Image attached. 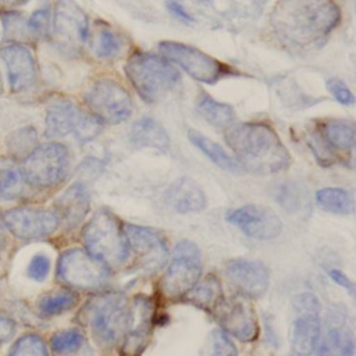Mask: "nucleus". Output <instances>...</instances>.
<instances>
[{
	"mask_svg": "<svg viewBox=\"0 0 356 356\" xmlns=\"http://www.w3.org/2000/svg\"><path fill=\"white\" fill-rule=\"evenodd\" d=\"M339 22L341 8L335 0H278L268 15L275 38L295 49L324 42Z\"/></svg>",
	"mask_w": 356,
	"mask_h": 356,
	"instance_id": "nucleus-1",
	"label": "nucleus"
},
{
	"mask_svg": "<svg viewBox=\"0 0 356 356\" xmlns=\"http://www.w3.org/2000/svg\"><path fill=\"white\" fill-rule=\"evenodd\" d=\"M224 139L243 171L268 175L280 172L291 164L288 149L268 124H232L225 129Z\"/></svg>",
	"mask_w": 356,
	"mask_h": 356,
	"instance_id": "nucleus-2",
	"label": "nucleus"
},
{
	"mask_svg": "<svg viewBox=\"0 0 356 356\" xmlns=\"http://www.w3.org/2000/svg\"><path fill=\"white\" fill-rule=\"evenodd\" d=\"M124 72L140 99L149 104L163 100L181 81L172 63L152 51H134L125 61Z\"/></svg>",
	"mask_w": 356,
	"mask_h": 356,
	"instance_id": "nucleus-3",
	"label": "nucleus"
},
{
	"mask_svg": "<svg viewBox=\"0 0 356 356\" xmlns=\"http://www.w3.org/2000/svg\"><path fill=\"white\" fill-rule=\"evenodd\" d=\"M129 303L122 292H100L79 312V321L88 325L93 338L104 348L117 345L125 331Z\"/></svg>",
	"mask_w": 356,
	"mask_h": 356,
	"instance_id": "nucleus-4",
	"label": "nucleus"
},
{
	"mask_svg": "<svg viewBox=\"0 0 356 356\" xmlns=\"http://www.w3.org/2000/svg\"><path fill=\"white\" fill-rule=\"evenodd\" d=\"M82 241L85 250L108 268L122 266L131 253L124 227L106 209L96 211L83 227Z\"/></svg>",
	"mask_w": 356,
	"mask_h": 356,
	"instance_id": "nucleus-5",
	"label": "nucleus"
},
{
	"mask_svg": "<svg viewBox=\"0 0 356 356\" xmlns=\"http://www.w3.org/2000/svg\"><path fill=\"white\" fill-rule=\"evenodd\" d=\"M21 172L26 185L49 189L64 181L70 168V150L61 142L38 145L22 161Z\"/></svg>",
	"mask_w": 356,
	"mask_h": 356,
	"instance_id": "nucleus-6",
	"label": "nucleus"
},
{
	"mask_svg": "<svg viewBox=\"0 0 356 356\" xmlns=\"http://www.w3.org/2000/svg\"><path fill=\"white\" fill-rule=\"evenodd\" d=\"M89 113L106 124L127 121L134 110L129 92L117 79L100 76L92 81L82 95Z\"/></svg>",
	"mask_w": 356,
	"mask_h": 356,
	"instance_id": "nucleus-7",
	"label": "nucleus"
},
{
	"mask_svg": "<svg viewBox=\"0 0 356 356\" xmlns=\"http://www.w3.org/2000/svg\"><path fill=\"white\" fill-rule=\"evenodd\" d=\"M159 51L165 60L181 67L186 74L200 83L216 85L222 78L236 75L235 70H232L229 65L199 50L197 47L182 42L161 40L159 43Z\"/></svg>",
	"mask_w": 356,
	"mask_h": 356,
	"instance_id": "nucleus-8",
	"label": "nucleus"
},
{
	"mask_svg": "<svg viewBox=\"0 0 356 356\" xmlns=\"http://www.w3.org/2000/svg\"><path fill=\"white\" fill-rule=\"evenodd\" d=\"M57 278L74 289L96 291L107 284L110 268L86 250L72 248L61 253L57 263Z\"/></svg>",
	"mask_w": 356,
	"mask_h": 356,
	"instance_id": "nucleus-9",
	"label": "nucleus"
},
{
	"mask_svg": "<svg viewBox=\"0 0 356 356\" xmlns=\"http://www.w3.org/2000/svg\"><path fill=\"white\" fill-rule=\"evenodd\" d=\"M202 275L200 250L188 239L179 241L174 250L165 274L161 278V291L168 299H181Z\"/></svg>",
	"mask_w": 356,
	"mask_h": 356,
	"instance_id": "nucleus-10",
	"label": "nucleus"
},
{
	"mask_svg": "<svg viewBox=\"0 0 356 356\" xmlns=\"http://www.w3.org/2000/svg\"><path fill=\"white\" fill-rule=\"evenodd\" d=\"M295 313L292 325V352L295 356H313L321 338V305L316 295L303 292L292 299Z\"/></svg>",
	"mask_w": 356,
	"mask_h": 356,
	"instance_id": "nucleus-11",
	"label": "nucleus"
},
{
	"mask_svg": "<svg viewBox=\"0 0 356 356\" xmlns=\"http://www.w3.org/2000/svg\"><path fill=\"white\" fill-rule=\"evenodd\" d=\"M210 313L225 334L242 342H250L257 338V317L248 298L239 293L222 295Z\"/></svg>",
	"mask_w": 356,
	"mask_h": 356,
	"instance_id": "nucleus-12",
	"label": "nucleus"
},
{
	"mask_svg": "<svg viewBox=\"0 0 356 356\" xmlns=\"http://www.w3.org/2000/svg\"><path fill=\"white\" fill-rule=\"evenodd\" d=\"M51 33L64 51H79L89 38V19L75 0H56Z\"/></svg>",
	"mask_w": 356,
	"mask_h": 356,
	"instance_id": "nucleus-13",
	"label": "nucleus"
},
{
	"mask_svg": "<svg viewBox=\"0 0 356 356\" xmlns=\"http://www.w3.org/2000/svg\"><path fill=\"white\" fill-rule=\"evenodd\" d=\"M124 232L129 252L134 253L136 267L146 275L157 273L167 261V243L164 236L153 228L127 224Z\"/></svg>",
	"mask_w": 356,
	"mask_h": 356,
	"instance_id": "nucleus-14",
	"label": "nucleus"
},
{
	"mask_svg": "<svg viewBox=\"0 0 356 356\" xmlns=\"http://www.w3.org/2000/svg\"><path fill=\"white\" fill-rule=\"evenodd\" d=\"M156 305L146 295L135 296L129 303L127 327L121 338V356H139L150 338L154 324Z\"/></svg>",
	"mask_w": 356,
	"mask_h": 356,
	"instance_id": "nucleus-15",
	"label": "nucleus"
},
{
	"mask_svg": "<svg viewBox=\"0 0 356 356\" xmlns=\"http://www.w3.org/2000/svg\"><path fill=\"white\" fill-rule=\"evenodd\" d=\"M3 221L14 236L25 241L46 238L58 227V218L53 210L33 206L13 207L4 213Z\"/></svg>",
	"mask_w": 356,
	"mask_h": 356,
	"instance_id": "nucleus-16",
	"label": "nucleus"
},
{
	"mask_svg": "<svg viewBox=\"0 0 356 356\" xmlns=\"http://www.w3.org/2000/svg\"><path fill=\"white\" fill-rule=\"evenodd\" d=\"M225 218L245 235L257 241H270L282 232V221L278 214L263 204L241 206L228 211Z\"/></svg>",
	"mask_w": 356,
	"mask_h": 356,
	"instance_id": "nucleus-17",
	"label": "nucleus"
},
{
	"mask_svg": "<svg viewBox=\"0 0 356 356\" xmlns=\"http://www.w3.org/2000/svg\"><path fill=\"white\" fill-rule=\"evenodd\" d=\"M224 273L236 293L248 299H257L268 289V268L259 260L232 259L225 264Z\"/></svg>",
	"mask_w": 356,
	"mask_h": 356,
	"instance_id": "nucleus-18",
	"label": "nucleus"
},
{
	"mask_svg": "<svg viewBox=\"0 0 356 356\" xmlns=\"http://www.w3.org/2000/svg\"><path fill=\"white\" fill-rule=\"evenodd\" d=\"M13 93H24L38 82V65L32 50L22 43H10L0 49Z\"/></svg>",
	"mask_w": 356,
	"mask_h": 356,
	"instance_id": "nucleus-19",
	"label": "nucleus"
},
{
	"mask_svg": "<svg viewBox=\"0 0 356 356\" xmlns=\"http://www.w3.org/2000/svg\"><path fill=\"white\" fill-rule=\"evenodd\" d=\"M355 339L342 307H331L327 316V330L313 356H353Z\"/></svg>",
	"mask_w": 356,
	"mask_h": 356,
	"instance_id": "nucleus-20",
	"label": "nucleus"
},
{
	"mask_svg": "<svg viewBox=\"0 0 356 356\" xmlns=\"http://www.w3.org/2000/svg\"><path fill=\"white\" fill-rule=\"evenodd\" d=\"M79 106L67 97H57L46 108L44 135L47 139H60L74 134L82 114Z\"/></svg>",
	"mask_w": 356,
	"mask_h": 356,
	"instance_id": "nucleus-21",
	"label": "nucleus"
},
{
	"mask_svg": "<svg viewBox=\"0 0 356 356\" xmlns=\"http://www.w3.org/2000/svg\"><path fill=\"white\" fill-rule=\"evenodd\" d=\"M90 206L89 191L85 184L76 182L68 186L54 202V213L58 224L72 229L78 227L86 217Z\"/></svg>",
	"mask_w": 356,
	"mask_h": 356,
	"instance_id": "nucleus-22",
	"label": "nucleus"
},
{
	"mask_svg": "<svg viewBox=\"0 0 356 356\" xmlns=\"http://www.w3.org/2000/svg\"><path fill=\"white\" fill-rule=\"evenodd\" d=\"M167 203L178 213H197L206 207V195L193 179L188 177L174 181L165 192Z\"/></svg>",
	"mask_w": 356,
	"mask_h": 356,
	"instance_id": "nucleus-23",
	"label": "nucleus"
},
{
	"mask_svg": "<svg viewBox=\"0 0 356 356\" xmlns=\"http://www.w3.org/2000/svg\"><path fill=\"white\" fill-rule=\"evenodd\" d=\"M129 140L135 147L154 149L161 153H165L170 149V136L167 131L152 117H142L132 124Z\"/></svg>",
	"mask_w": 356,
	"mask_h": 356,
	"instance_id": "nucleus-24",
	"label": "nucleus"
},
{
	"mask_svg": "<svg viewBox=\"0 0 356 356\" xmlns=\"http://www.w3.org/2000/svg\"><path fill=\"white\" fill-rule=\"evenodd\" d=\"M186 135H188V139L191 140V143L193 146H196L210 161H213L221 170H225V171L234 172V174H239L243 171L242 167L239 165V163L235 160V157H232L229 153H227L222 149V146H220L213 139L207 138L206 135L200 134L199 131H196L193 128H189Z\"/></svg>",
	"mask_w": 356,
	"mask_h": 356,
	"instance_id": "nucleus-25",
	"label": "nucleus"
},
{
	"mask_svg": "<svg viewBox=\"0 0 356 356\" xmlns=\"http://www.w3.org/2000/svg\"><path fill=\"white\" fill-rule=\"evenodd\" d=\"M196 110L200 117L217 129H227L235 122L234 108L222 102L216 100L210 95L202 92L196 102Z\"/></svg>",
	"mask_w": 356,
	"mask_h": 356,
	"instance_id": "nucleus-26",
	"label": "nucleus"
},
{
	"mask_svg": "<svg viewBox=\"0 0 356 356\" xmlns=\"http://www.w3.org/2000/svg\"><path fill=\"white\" fill-rule=\"evenodd\" d=\"M222 298V286L214 274H209L202 281L199 280L181 299L202 310L211 312L216 303Z\"/></svg>",
	"mask_w": 356,
	"mask_h": 356,
	"instance_id": "nucleus-27",
	"label": "nucleus"
},
{
	"mask_svg": "<svg viewBox=\"0 0 356 356\" xmlns=\"http://www.w3.org/2000/svg\"><path fill=\"white\" fill-rule=\"evenodd\" d=\"M320 135L335 150L350 152L355 145V125L349 120H327L321 125Z\"/></svg>",
	"mask_w": 356,
	"mask_h": 356,
	"instance_id": "nucleus-28",
	"label": "nucleus"
},
{
	"mask_svg": "<svg viewBox=\"0 0 356 356\" xmlns=\"http://www.w3.org/2000/svg\"><path fill=\"white\" fill-rule=\"evenodd\" d=\"M317 204L332 214L348 216L353 211V196L343 188H323L316 192Z\"/></svg>",
	"mask_w": 356,
	"mask_h": 356,
	"instance_id": "nucleus-29",
	"label": "nucleus"
},
{
	"mask_svg": "<svg viewBox=\"0 0 356 356\" xmlns=\"http://www.w3.org/2000/svg\"><path fill=\"white\" fill-rule=\"evenodd\" d=\"M21 168L11 159L0 160V200L17 199L25 186Z\"/></svg>",
	"mask_w": 356,
	"mask_h": 356,
	"instance_id": "nucleus-30",
	"label": "nucleus"
},
{
	"mask_svg": "<svg viewBox=\"0 0 356 356\" xmlns=\"http://www.w3.org/2000/svg\"><path fill=\"white\" fill-rule=\"evenodd\" d=\"M38 132L33 127H22L6 138V149L11 160H24L38 146Z\"/></svg>",
	"mask_w": 356,
	"mask_h": 356,
	"instance_id": "nucleus-31",
	"label": "nucleus"
},
{
	"mask_svg": "<svg viewBox=\"0 0 356 356\" xmlns=\"http://www.w3.org/2000/svg\"><path fill=\"white\" fill-rule=\"evenodd\" d=\"M78 303V295L74 291L63 289L46 293L38 302V309L43 316H58L71 310Z\"/></svg>",
	"mask_w": 356,
	"mask_h": 356,
	"instance_id": "nucleus-32",
	"label": "nucleus"
},
{
	"mask_svg": "<svg viewBox=\"0 0 356 356\" xmlns=\"http://www.w3.org/2000/svg\"><path fill=\"white\" fill-rule=\"evenodd\" d=\"M121 49L122 39L115 31L108 26H100L96 29L92 42V50L97 58H114L121 53Z\"/></svg>",
	"mask_w": 356,
	"mask_h": 356,
	"instance_id": "nucleus-33",
	"label": "nucleus"
},
{
	"mask_svg": "<svg viewBox=\"0 0 356 356\" xmlns=\"http://www.w3.org/2000/svg\"><path fill=\"white\" fill-rule=\"evenodd\" d=\"M238 349L222 330L210 332L200 356H236Z\"/></svg>",
	"mask_w": 356,
	"mask_h": 356,
	"instance_id": "nucleus-34",
	"label": "nucleus"
},
{
	"mask_svg": "<svg viewBox=\"0 0 356 356\" xmlns=\"http://www.w3.org/2000/svg\"><path fill=\"white\" fill-rule=\"evenodd\" d=\"M7 356H49V352L40 335L25 334L14 342Z\"/></svg>",
	"mask_w": 356,
	"mask_h": 356,
	"instance_id": "nucleus-35",
	"label": "nucleus"
},
{
	"mask_svg": "<svg viewBox=\"0 0 356 356\" xmlns=\"http://www.w3.org/2000/svg\"><path fill=\"white\" fill-rule=\"evenodd\" d=\"M28 32L39 39L44 40L51 36V10L49 6H43L35 10L26 21Z\"/></svg>",
	"mask_w": 356,
	"mask_h": 356,
	"instance_id": "nucleus-36",
	"label": "nucleus"
},
{
	"mask_svg": "<svg viewBox=\"0 0 356 356\" xmlns=\"http://www.w3.org/2000/svg\"><path fill=\"white\" fill-rule=\"evenodd\" d=\"M82 343H83V334L76 328L56 332L50 339L51 349L58 355L72 353L78 350L82 346Z\"/></svg>",
	"mask_w": 356,
	"mask_h": 356,
	"instance_id": "nucleus-37",
	"label": "nucleus"
},
{
	"mask_svg": "<svg viewBox=\"0 0 356 356\" xmlns=\"http://www.w3.org/2000/svg\"><path fill=\"white\" fill-rule=\"evenodd\" d=\"M102 124L103 122L99 118H96L93 114L85 111L82 114L75 131H74V135L82 143L90 142L92 139H95L100 134Z\"/></svg>",
	"mask_w": 356,
	"mask_h": 356,
	"instance_id": "nucleus-38",
	"label": "nucleus"
},
{
	"mask_svg": "<svg viewBox=\"0 0 356 356\" xmlns=\"http://www.w3.org/2000/svg\"><path fill=\"white\" fill-rule=\"evenodd\" d=\"M49 271H50V259L43 253L35 254L31 259L28 268H26L28 277L38 282L46 280V277L49 275Z\"/></svg>",
	"mask_w": 356,
	"mask_h": 356,
	"instance_id": "nucleus-39",
	"label": "nucleus"
},
{
	"mask_svg": "<svg viewBox=\"0 0 356 356\" xmlns=\"http://www.w3.org/2000/svg\"><path fill=\"white\" fill-rule=\"evenodd\" d=\"M327 89L338 103H341L343 106L355 104V96H353L352 90L341 79H337V78L328 79Z\"/></svg>",
	"mask_w": 356,
	"mask_h": 356,
	"instance_id": "nucleus-40",
	"label": "nucleus"
},
{
	"mask_svg": "<svg viewBox=\"0 0 356 356\" xmlns=\"http://www.w3.org/2000/svg\"><path fill=\"white\" fill-rule=\"evenodd\" d=\"M310 147L313 153L316 154L317 160L321 161V164H330L332 161L331 159V147L325 143L323 136L320 134H313L310 136Z\"/></svg>",
	"mask_w": 356,
	"mask_h": 356,
	"instance_id": "nucleus-41",
	"label": "nucleus"
},
{
	"mask_svg": "<svg viewBox=\"0 0 356 356\" xmlns=\"http://www.w3.org/2000/svg\"><path fill=\"white\" fill-rule=\"evenodd\" d=\"M328 275L331 277V280L338 284L339 286L345 288L350 295L355 293V285H353V281H350L349 277H346L341 270H337V268H331L328 270Z\"/></svg>",
	"mask_w": 356,
	"mask_h": 356,
	"instance_id": "nucleus-42",
	"label": "nucleus"
},
{
	"mask_svg": "<svg viewBox=\"0 0 356 356\" xmlns=\"http://www.w3.org/2000/svg\"><path fill=\"white\" fill-rule=\"evenodd\" d=\"M167 8H168V11H170L175 18H178L179 21L186 22V24L193 22V17L185 10L184 6L179 4L178 1H175V0L167 1Z\"/></svg>",
	"mask_w": 356,
	"mask_h": 356,
	"instance_id": "nucleus-43",
	"label": "nucleus"
},
{
	"mask_svg": "<svg viewBox=\"0 0 356 356\" xmlns=\"http://www.w3.org/2000/svg\"><path fill=\"white\" fill-rule=\"evenodd\" d=\"M15 334V323L7 317L0 316V342L8 341Z\"/></svg>",
	"mask_w": 356,
	"mask_h": 356,
	"instance_id": "nucleus-44",
	"label": "nucleus"
},
{
	"mask_svg": "<svg viewBox=\"0 0 356 356\" xmlns=\"http://www.w3.org/2000/svg\"><path fill=\"white\" fill-rule=\"evenodd\" d=\"M28 0H0V10L1 11H10L17 7H21L26 3Z\"/></svg>",
	"mask_w": 356,
	"mask_h": 356,
	"instance_id": "nucleus-45",
	"label": "nucleus"
},
{
	"mask_svg": "<svg viewBox=\"0 0 356 356\" xmlns=\"http://www.w3.org/2000/svg\"><path fill=\"white\" fill-rule=\"evenodd\" d=\"M6 225L3 218H0V250H3L7 246V234H6Z\"/></svg>",
	"mask_w": 356,
	"mask_h": 356,
	"instance_id": "nucleus-46",
	"label": "nucleus"
},
{
	"mask_svg": "<svg viewBox=\"0 0 356 356\" xmlns=\"http://www.w3.org/2000/svg\"><path fill=\"white\" fill-rule=\"evenodd\" d=\"M4 92V79H3V75H1V71H0V97Z\"/></svg>",
	"mask_w": 356,
	"mask_h": 356,
	"instance_id": "nucleus-47",
	"label": "nucleus"
},
{
	"mask_svg": "<svg viewBox=\"0 0 356 356\" xmlns=\"http://www.w3.org/2000/svg\"><path fill=\"white\" fill-rule=\"evenodd\" d=\"M200 1H211V0H200Z\"/></svg>",
	"mask_w": 356,
	"mask_h": 356,
	"instance_id": "nucleus-48",
	"label": "nucleus"
}]
</instances>
